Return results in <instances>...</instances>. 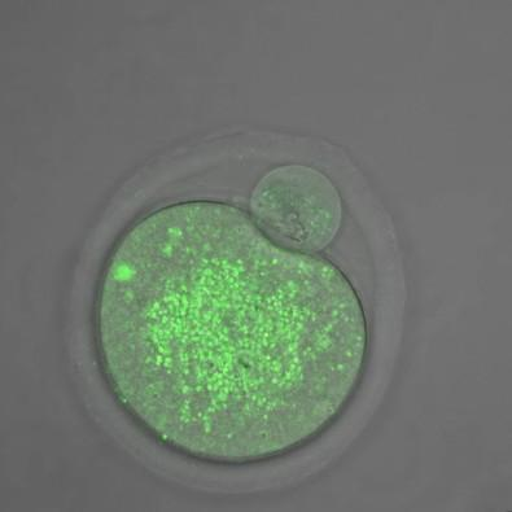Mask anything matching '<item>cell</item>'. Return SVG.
<instances>
[{"instance_id": "obj_1", "label": "cell", "mask_w": 512, "mask_h": 512, "mask_svg": "<svg viewBox=\"0 0 512 512\" xmlns=\"http://www.w3.org/2000/svg\"><path fill=\"white\" fill-rule=\"evenodd\" d=\"M95 336L113 393L177 452L213 463L292 452L338 419L367 325L330 262L275 243L242 210L182 204L109 258Z\"/></svg>"}, {"instance_id": "obj_2", "label": "cell", "mask_w": 512, "mask_h": 512, "mask_svg": "<svg viewBox=\"0 0 512 512\" xmlns=\"http://www.w3.org/2000/svg\"><path fill=\"white\" fill-rule=\"evenodd\" d=\"M253 218L270 239L305 255L325 251L338 235L343 201L338 188L317 169L282 166L253 191Z\"/></svg>"}]
</instances>
